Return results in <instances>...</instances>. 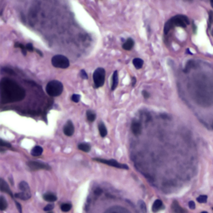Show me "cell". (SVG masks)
Masks as SVG:
<instances>
[{"label":"cell","mask_w":213,"mask_h":213,"mask_svg":"<svg viewBox=\"0 0 213 213\" xmlns=\"http://www.w3.org/2000/svg\"><path fill=\"white\" fill-rule=\"evenodd\" d=\"M48 213H52V212H48Z\"/></svg>","instance_id":"ab89813d"},{"label":"cell","mask_w":213,"mask_h":213,"mask_svg":"<svg viewBox=\"0 0 213 213\" xmlns=\"http://www.w3.org/2000/svg\"><path fill=\"white\" fill-rule=\"evenodd\" d=\"M161 209H163V204H162V202L160 199H158V200H156L154 202L151 210H152L153 212H157L158 211H160Z\"/></svg>","instance_id":"8fae6325"},{"label":"cell","mask_w":213,"mask_h":213,"mask_svg":"<svg viewBox=\"0 0 213 213\" xmlns=\"http://www.w3.org/2000/svg\"><path fill=\"white\" fill-rule=\"evenodd\" d=\"M98 131H99V134L102 137H105L107 134H108V131L105 125L103 123H99L98 125Z\"/></svg>","instance_id":"2e32d148"},{"label":"cell","mask_w":213,"mask_h":213,"mask_svg":"<svg viewBox=\"0 0 213 213\" xmlns=\"http://www.w3.org/2000/svg\"><path fill=\"white\" fill-rule=\"evenodd\" d=\"M118 84V71H115L112 77V90H115Z\"/></svg>","instance_id":"7c38bea8"},{"label":"cell","mask_w":213,"mask_h":213,"mask_svg":"<svg viewBox=\"0 0 213 213\" xmlns=\"http://www.w3.org/2000/svg\"><path fill=\"white\" fill-rule=\"evenodd\" d=\"M87 118L88 120V122H94L95 119H96V114H95L93 112H92V111H87Z\"/></svg>","instance_id":"ffe728a7"},{"label":"cell","mask_w":213,"mask_h":213,"mask_svg":"<svg viewBox=\"0 0 213 213\" xmlns=\"http://www.w3.org/2000/svg\"><path fill=\"white\" fill-rule=\"evenodd\" d=\"M43 199L47 202H56L57 201V197L53 194H51V193H47V194H44L43 196Z\"/></svg>","instance_id":"e0dca14e"},{"label":"cell","mask_w":213,"mask_h":213,"mask_svg":"<svg viewBox=\"0 0 213 213\" xmlns=\"http://www.w3.org/2000/svg\"><path fill=\"white\" fill-rule=\"evenodd\" d=\"M189 19L183 15H177L175 16L172 19H170L166 24H165V28H164V32H168V31L173 27V26H178V27H182V28H186L187 25L189 24Z\"/></svg>","instance_id":"6da1fadb"},{"label":"cell","mask_w":213,"mask_h":213,"mask_svg":"<svg viewBox=\"0 0 213 213\" xmlns=\"http://www.w3.org/2000/svg\"><path fill=\"white\" fill-rule=\"evenodd\" d=\"M132 131L133 133V134L136 136H138V135L141 134L142 133V125L139 122L137 121H133L132 122Z\"/></svg>","instance_id":"9c48e42d"},{"label":"cell","mask_w":213,"mask_h":213,"mask_svg":"<svg viewBox=\"0 0 213 213\" xmlns=\"http://www.w3.org/2000/svg\"><path fill=\"white\" fill-rule=\"evenodd\" d=\"M7 202H6V200H5V198L3 197H0V210L1 211H4L6 208H7Z\"/></svg>","instance_id":"44dd1931"},{"label":"cell","mask_w":213,"mask_h":213,"mask_svg":"<svg viewBox=\"0 0 213 213\" xmlns=\"http://www.w3.org/2000/svg\"><path fill=\"white\" fill-rule=\"evenodd\" d=\"M142 95L145 98H148L149 97V93L147 91H142Z\"/></svg>","instance_id":"d590c367"},{"label":"cell","mask_w":213,"mask_h":213,"mask_svg":"<svg viewBox=\"0 0 213 213\" xmlns=\"http://www.w3.org/2000/svg\"><path fill=\"white\" fill-rule=\"evenodd\" d=\"M52 64L57 68H68L69 67V60L63 55H55L52 57Z\"/></svg>","instance_id":"3957f363"},{"label":"cell","mask_w":213,"mask_h":213,"mask_svg":"<svg viewBox=\"0 0 213 213\" xmlns=\"http://www.w3.org/2000/svg\"><path fill=\"white\" fill-rule=\"evenodd\" d=\"M102 192H103V191H102V189H100V188H97L94 191L95 195H97V196H100L102 194Z\"/></svg>","instance_id":"d6a6232c"},{"label":"cell","mask_w":213,"mask_h":213,"mask_svg":"<svg viewBox=\"0 0 213 213\" xmlns=\"http://www.w3.org/2000/svg\"><path fill=\"white\" fill-rule=\"evenodd\" d=\"M72 206L71 204H68V203H65L61 206V210L63 211V212H69L71 210Z\"/></svg>","instance_id":"603a6c76"},{"label":"cell","mask_w":213,"mask_h":213,"mask_svg":"<svg viewBox=\"0 0 213 213\" xmlns=\"http://www.w3.org/2000/svg\"><path fill=\"white\" fill-rule=\"evenodd\" d=\"M14 197L16 198H19V199H21V200H24V201H26V200H28V198L25 195H24L23 192H19V193H16L15 195H14Z\"/></svg>","instance_id":"484cf974"},{"label":"cell","mask_w":213,"mask_h":213,"mask_svg":"<svg viewBox=\"0 0 213 213\" xmlns=\"http://www.w3.org/2000/svg\"><path fill=\"white\" fill-rule=\"evenodd\" d=\"M213 24V12H209V18H208V28H212V25Z\"/></svg>","instance_id":"d4e9b609"},{"label":"cell","mask_w":213,"mask_h":213,"mask_svg":"<svg viewBox=\"0 0 213 213\" xmlns=\"http://www.w3.org/2000/svg\"><path fill=\"white\" fill-rule=\"evenodd\" d=\"M133 45H134L133 40L132 39H128L126 40V42L123 43L122 47H123V49H125V50H131V49L133 48Z\"/></svg>","instance_id":"9a60e30c"},{"label":"cell","mask_w":213,"mask_h":213,"mask_svg":"<svg viewBox=\"0 0 213 213\" xmlns=\"http://www.w3.org/2000/svg\"><path fill=\"white\" fill-rule=\"evenodd\" d=\"M26 49L27 51H29V52H32L34 50V47H33V45L32 43H28L26 45Z\"/></svg>","instance_id":"4dcf8cb0"},{"label":"cell","mask_w":213,"mask_h":213,"mask_svg":"<svg viewBox=\"0 0 213 213\" xmlns=\"http://www.w3.org/2000/svg\"><path fill=\"white\" fill-rule=\"evenodd\" d=\"M63 133L66 136H68V137H70V136L73 134V133H74V126H73V124H72L71 121H68L67 123L64 125Z\"/></svg>","instance_id":"ba28073f"},{"label":"cell","mask_w":213,"mask_h":213,"mask_svg":"<svg viewBox=\"0 0 213 213\" xmlns=\"http://www.w3.org/2000/svg\"><path fill=\"white\" fill-rule=\"evenodd\" d=\"M197 202L199 203H206L207 202V197L205 195H201L197 197Z\"/></svg>","instance_id":"cb8c5ba5"},{"label":"cell","mask_w":213,"mask_h":213,"mask_svg":"<svg viewBox=\"0 0 213 213\" xmlns=\"http://www.w3.org/2000/svg\"><path fill=\"white\" fill-rule=\"evenodd\" d=\"M211 5H212V7L213 8V0H211Z\"/></svg>","instance_id":"74e56055"},{"label":"cell","mask_w":213,"mask_h":213,"mask_svg":"<svg viewBox=\"0 0 213 213\" xmlns=\"http://www.w3.org/2000/svg\"><path fill=\"white\" fill-rule=\"evenodd\" d=\"M93 78L95 87H102L104 84V82H105V70L102 68H97L93 72Z\"/></svg>","instance_id":"277c9868"},{"label":"cell","mask_w":213,"mask_h":213,"mask_svg":"<svg viewBox=\"0 0 213 213\" xmlns=\"http://www.w3.org/2000/svg\"><path fill=\"white\" fill-rule=\"evenodd\" d=\"M172 209L175 213H187V212L183 209L181 206L179 205V203L176 201H174L172 204Z\"/></svg>","instance_id":"30bf717a"},{"label":"cell","mask_w":213,"mask_h":213,"mask_svg":"<svg viewBox=\"0 0 213 213\" xmlns=\"http://www.w3.org/2000/svg\"><path fill=\"white\" fill-rule=\"evenodd\" d=\"M96 162H102L103 164H107V165H109L111 166H113V167H117V168H122V169H128V166L124 164H121L118 162L116 160H113V159H111V160H105V159H100V158H94L93 159Z\"/></svg>","instance_id":"5b68a950"},{"label":"cell","mask_w":213,"mask_h":213,"mask_svg":"<svg viewBox=\"0 0 213 213\" xmlns=\"http://www.w3.org/2000/svg\"><path fill=\"white\" fill-rule=\"evenodd\" d=\"M36 52H37V53H39V55L43 56V54H42V52H41V51H39V50H38V49H36Z\"/></svg>","instance_id":"8d00e7d4"},{"label":"cell","mask_w":213,"mask_h":213,"mask_svg":"<svg viewBox=\"0 0 213 213\" xmlns=\"http://www.w3.org/2000/svg\"><path fill=\"white\" fill-rule=\"evenodd\" d=\"M15 47H19V48H21L22 49V51H23V53H24V55H26V53H27V49H26V46H24L22 43H15Z\"/></svg>","instance_id":"4316f807"},{"label":"cell","mask_w":213,"mask_h":213,"mask_svg":"<svg viewBox=\"0 0 213 213\" xmlns=\"http://www.w3.org/2000/svg\"><path fill=\"white\" fill-rule=\"evenodd\" d=\"M53 207H54V206L53 205V204H48V205H47L43 208V210L45 212H49V211H52L53 209Z\"/></svg>","instance_id":"f546056e"},{"label":"cell","mask_w":213,"mask_h":213,"mask_svg":"<svg viewBox=\"0 0 213 213\" xmlns=\"http://www.w3.org/2000/svg\"><path fill=\"white\" fill-rule=\"evenodd\" d=\"M28 166L31 168L32 170H40V169H47L50 170V166L43 163V162H28Z\"/></svg>","instance_id":"8992f818"},{"label":"cell","mask_w":213,"mask_h":213,"mask_svg":"<svg viewBox=\"0 0 213 213\" xmlns=\"http://www.w3.org/2000/svg\"><path fill=\"white\" fill-rule=\"evenodd\" d=\"M80 100V95L78 94H73L72 96V101L74 103H78Z\"/></svg>","instance_id":"83f0119b"},{"label":"cell","mask_w":213,"mask_h":213,"mask_svg":"<svg viewBox=\"0 0 213 213\" xmlns=\"http://www.w3.org/2000/svg\"><path fill=\"white\" fill-rule=\"evenodd\" d=\"M201 213H207L206 212H201Z\"/></svg>","instance_id":"f35d334b"},{"label":"cell","mask_w":213,"mask_h":213,"mask_svg":"<svg viewBox=\"0 0 213 213\" xmlns=\"http://www.w3.org/2000/svg\"><path fill=\"white\" fill-rule=\"evenodd\" d=\"M78 149L82 151H85V152H88L89 151L91 150V146L88 143H85V142L80 143L78 145Z\"/></svg>","instance_id":"ac0fdd59"},{"label":"cell","mask_w":213,"mask_h":213,"mask_svg":"<svg viewBox=\"0 0 213 213\" xmlns=\"http://www.w3.org/2000/svg\"><path fill=\"white\" fill-rule=\"evenodd\" d=\"M43 151V149L42 147H40V146H35L32 149L31 154L33 157H39V156L42 155Z\"/></svg>","instance_id":"5bb4252c"},{"label":"cell","mask_w":213,"mask_h":213,"mask_svg":"<svg viewBox=\"0 0 213 213\" xmlns=\"http://www.w3.org/2000/svg\"><path fill=\"white\" fill-rule=\"evenodd\" d=\"M138 205H139V208H140V210H141V212L142 213H147V206H146V204L144 203V202L142 201V200H140L139 202H138Z\"/></svg>","instance_id":"7402d4cb"},{"label":"cell","mask_w":213,"mask_h":213,"mask_svg":"<svg viewBox=\"0 0 213 213\" xmlns=\"http://www.w3.org/2000/svg\"><path fill=\"white\" fill-rule=\"evenodd\" d=\"M18 188L21 190V192H23L24 195L27 197L29 198L31 197V191H30V188L28 187V184L26 182H21L18 185Z\"/></svg>","instance_id":"52a82bcc"},{"label":"cell","mask_w":213,"mask_h":213,"mask_svg":"<svg viewBox=\"0 0 213 213\" xmlns=\"http://www.w3.org/2000/svg\"><path fill=\"white\" fill-rule=\"evenodd\" d=\"M133 63L134 67L137 69H140L143 66V61L141 58H134L133 61Z\"/></svg>","instance_id":"d6986e66"},{"label":"cell","mask_w":213,"mask_h":213,"mask_svg":"<svg viewBox=\"0 0 213 213\" xmlns=\"http://www.w3.org/2000/svg\"><path fill=\"white\" fill-rule=\"evenodd\" d=\"M212 210H213V208H212Z\"/></svg>","instance_id":"60d3db41"},{"label":"cell","mask_w":213,"mask_h":213,"mask_svg":"<svg viewBox=\"0 0 213 213\" xmlns=\"http://www.w3.org/2000/svg\"><path fill=\"white\" fill-rule=\"evenodd\" d=\"M188 206H189V207L191 209H195V207H196V205H195V202H192V201H191L189 202V203H188Z\"/></svg>","instance_id":"836d02e7"},{"label":"cell","mask_w":213,"mask_h":213,"mask_svg":"<svg viewBox=\"0 0 213 213\" xmlns=\"http://www.w3.org/2000/svg\"><path fill=\"white\" fill-rule=\"evenodd\" d=\"M0 189L2 191H5V192H7L12 197H14V195H13V193H12V191H10L9 189V187H8V186L7 185V183L4 182V180L3 179H1V183H0Z\"/></svg>","instance_id":"4fadbf2b"},{"label":"cell","mask_w":213,"mask_h":213,"mask_svg":"<svg viewBox=\"0 0 213 213\" xmlns=\"http://www.w3.org/2000/svg\"><path fill=\"white\" fill-rule=\"evenodd\" d=\"M63 83L57 80L50 81L46 86V92L51 97H57L61 95L63 93Z\"/></svg>","instance_id":"7a4b0ae2"},{"label":"cell","mask_w":213,"mask_h":213,"mask_svg":"<svg viewBox=\"0 0 213 213\" xmlns=\"http://www.w3.org/2000/svg\"><path fill=\"white\" fill-rule=\"evenodd\" d=\"M15 203H16V206H17V208H18V212H19V213H22V207H21V205L17 202V201H15Z\"/></svg>","instance_id":"e575fe53"},{"label":"cell","mask_w":213,"mask_h":213,"mask_svg":"<svg viewBox=\"0 0 213 213\" xmlns=\"http://www.w3.org/2000/svg\"><path fill=\"white\" fill-rule=\"evenodd\" d=\"M80 75H81V77L82 78H84V79H87V74L86 73V72L84 71V70H82L81 71V72H80Z\"/></svg>","instance_id":"1f68e13d"},{"label":"cell","mask_w":213,"mask_h":213,"mask_svg":"<svg viewBox=\"0 0 213 213\" xmlns=\"http://www.w3.org/2000/svg\"><path fill=\"white\" fill-rule=\"evenodd\" d=\"M0 147H5L10 148V147H11V145H10L9 143H8V142H5L3 140H1V141H0Z\"/></svg>","instance_id":"f1b7e54d"}]
</instances>
